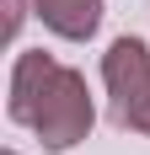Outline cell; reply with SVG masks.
I'll use <instances>...</instances> for the list:
<instances>
[{
	"label": "cell",
	"mask_w": 150,
	"mask_h": 155,
	"mask_svg": "<svg viewBox=\"0 0 150 155\" xmlns=\"http://www.w3.org/2000/svg\"><path fill=\"white\" fill-rule=\"evenodd\" d=\"M91 123H97V102H91L86 75L70 70V64H59V75H54V86H48L43 107H38V118H32L38 144H43L48 155H64V150H75V144L91 139Z\"/></svg>",
	"instance_id": "1"
},
{
	"label": "cell",
	"mask_w": 150,
	"mask_h": 155,
	"mask_svg": "<svg viewBox=\"0 0 150 155\" xmlns=\"http://www.w3.org/2000/svg\"><path fill=\"white\" fill-rule=\"evenodd\" d=\"M102 86H107V112L118 128H134V112L150 96V48L139 38H113L102 54Z\"/></svg>",
	"instance_id": "2"
},
{
	"label": "cell",
	"mask_w": 150,
	"mask_h": 155,
	"mask_svg": "<svg viewBox=\"0 0 150 155\" xmlns=\"http://www.w3.org/2000/svg\"><path fill=\"white\" fill-rule=\"evenodd\" d=\"M54 75H59V59H54V54H43V48H22V54H16V64H11V102H5L11 123L32 128V118L43 107Z\"/></svg>",
	"instance_id": "3"
},
{
	"label": "cell",
	"mask_w": 150,
	"mask_h": 155,
	"mask_svg": "<svg viewBox=\"0 0 150 155\" xmlns=\"http://www.w3.org/2000/svg\"><path fill=\"white\" fill-rule=\"evenodd\" d=\"M32 11L43 16V27L64 43H91L102 27V0H32Z\"/></svg>",
	"instance_id": "4"
},
{
	"label": "cell",
	"mask_w": 150,
	"mask_h": 155,
	"mask_svg": "<svg viewBox=\"0 0 150 155\" xmlns=\"http://www.w3.org/2000/svg\"><path fill=\"white\" fill-rule=\"evenodd\" d=\"M22 21H27V0H5V43H16Z\"/></svg>",
	"instance_id": "5"
},
{
	"label": "cell",
	"mask_w": 150,
	"mask_h": 155,
	"mask_svg": "<svg viewBox=\"0 0 150 155\" xmlns=\"http://www.w3.org/2000/svg\"><path fill=\"white\" fill-rule=\"evenodd\" d=\"M134 134H145V139H150V96H145V107L134 112Z\"/></svg>",
	"instance_id": "6"
},
{
	"label": "cell",
	"mask_w": 150,
	"mask_h": 155,
	"mask_svg": "<svg viewBox=\"0 0 150 155\" xmlns=\"http://www.w3.org/2000/svg\"><path fill=\"white\" fill-rule=\"evenodd\" d=\"M5 155H22V150H5Z\"/></svg>",
	"instance_id": "7"
}]
</instances>
